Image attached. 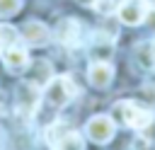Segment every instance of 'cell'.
I'll use <instances>...</instances> for the list:
<instances>
[{
    "mask_svg": "<svg viewBox=\"0 0 155 150\" xmlns=\"http://www.w3.org/2000/svg\"><path fill=\"white\" fill-rule=\"evenodd\" d=\"M39 99H41V94H39V85L36 82H22L19 85V90H17V109L22 111V114H34V109L39 106Z\"/></svg>",
    "mask_w": 155,
    "mask_h": 150,
    "instance_id": "obj_6",
    "label": "cell"
},
{
    "mask_svg": "<svg viewBox=\"0 0 155 150\" xmlns=\"http://www.w3.org/2000/svg\"><path fill=\"white\" fill-rule=\"evenodd\" d=\"M78 85L68 77V75H58V77H51L46 85H44V97L51 106H65L75 94H78Z\"/></svg>",
    "mask_w": 155,
    "mask_h": 150,
    "instance_id": "obj_1",
    "label": "cell"
},
{
    "mask_svg": "<svg viewBox=\"0 0 155 150\" xmlns=\"http://www.w3.org/2000/svg\"><path fill=\"white\" fill-rule=\"evenodd\" d=\"M150 51H153V56H155V39L150 41Z\"/></svg>",
    "mask_w": 155,
    "mask_h": 150,
    "instance_id": "obj_19",
    "label": "cell"
},
{
    "mask_svg": "<svg viewBox=\"0 0 155 150\" xmlns=\"http://www.w3.org/2000/svg\"><path fill=\"white\" fill-rule=\"evenodd\" d=\"M138 133H140V138H143L145 143L155 145V114H153V116L148 119V123H145V126H143V128H140Z\"/></svg>",
    "mask_w": 155,
    "mask_h": 150,
    "instance_id": "obj_14",
    "label": "cell"
},
{
    "mask_svg": "<svg viewBox=\"0 0 155 150\" xmlns=\"http://www.w3.org/2000/svg\"><path fill=\"white\" fill-rule=\"evenodd\" d=\"M22 7V0H0V15L2 17H10L15 12H19Z\"/></svg>",
    "mask_w": 155,
    "mask_h": 150,
    "instance_id": "obj_16",
    "label": "cell"
},
{
    "mask_svg": "<svg viewBox=\"0 0 155 150\" xmlns=\"http://www.w3.org/2000/svg\"><path fill=\"white\" fill-rule=\"evenodd\" d=\"M145 2L143 0H124L121 5H119V10H116V17L124 22V24H128V27H136V24H140L143 19H145Z\"/></svg>",
    "mask_w": 155,
    "mask_h": 150,
    "instance_id": "obj_7",
    "label": "cell"
},
{
    "mask_svg": "<svg viewBox=\"0 0 155 150\" xmlns=\"http://www.w3.org/2000/svg\"><path fill=\"white\" fill-rule=\"evenodd\" d=\"M138 60H140L145 68L155 65V56H153V51H150V44H140V46H138Z\"/></svg>",
    "mask_w": 155,
    "mask_h": 150,
    "instance_id": "obj_15",
    "label": "cell"
},
{
    "mask_svg": "<svg viewBox=\"0 0 155 150\" xmlns=\"http://www.w3.org/2000/svg\"><path fill=\"white\" fill-rule=\"evenodd\" d=\"M78 2H80L82 7H94V5L99 2V0H78Z\"/></svg>",
    "mask_w": 155,
    "mask_h": 150,
    "instance_id": "obj_17",
    "label": "cell"
},
{
    "mask_svg": "<svg viewBox=\"0 0 155 150\" xmlns=\"http://www.w3.org/2000/svg\"><path fill=\"white\" fill-rule=\"evenodd\" d=\"M19 36H22L29 46H46L48 39H51V31H48V27H46L44 22H39V19H29V22L22 24Z\"/></svg>",
    "mask_w": 155,
    "mask_h": 150,
    "instance_id": "obj_5",
    "label": "cell"
},
{
    "mask_svg": "<svg viewBox=\"0 0 155 150\" xmlns=\"http://www.w3.org/2000/svg\"><path fill=\"white\" fill-rule=\"evenodd\" d=\"M0 53H2V63H5V68H7L10 73H24V70H27V65H29V53H27L24 46L15 44V46H10V48H5V51H0Z\"/></svg>",
    "mask_w": 155,
    "mask_h": 150,
    "instance_id": "obj_8",
    "label": "cell"
},
{
    "mask_svg": "<svg viewBox=\"0 0 155 150\" xmlns=\"http://www.w3.org/2000/svg\"><path fill=\"white\" fill-rule=\"evenodd\" d=\"M143 2H145L148 7H155V0H143Z\"/></svg>",
    "mask_w": 155,
    "mask_h": 150,
    "instance_id": "obj_18",
    "label": "cell"
},
{
    "mask_svg": "<svg viewBox=\"0 0 155 150\" xmlns=\"http://www.w3.org/2000/svg\"><path fill=\"white\" fill-rule=\"evenodd\" d=\"M15 44H19V31L12 24H0V51L10 48Z\"/></svg>",
    "mask_w": 155,
    "mask_h": 150,
    "instance_id": "obj_11",
    "label": "cell"
},
{
    "mask_svg": "<svg viewBox=\"0 0 155 150\" xmlns=\"http://www.w3.org/2000/svg\"><path fill=\"white\" fill-rule=\"evenodd\" d=\"M85 133H87L90 140L104 145V143H109V140L114 138V133H116V123H114L111 116H107V114H97V116H92V119L85 123Z\"/></svg>",
    "mask_w": 155,
    "mask_h": 150,
    "instance_id": "obj_2",
    "label": "cell"
},
{
    "mask_svg": "<svg viewBox=\"0 0 155 150\" xmlns=\"http://www.w3.org/2000/svg\"><path fill=\"white\" fill-rule=\"evenodd\" d=\"M34 70H36V80H31V82L46 85V82L51 80V65H48V60H36V63H34Z\"/></svg>",
    "mask_w": 155,
    "mask_h": 150,
    "instance_id": "obj_13",
    "label": "cell"
},
{
    "mask_svg": "<svg viewBox=\"0 0 155 150\" xmlns=\"http://www.w3.org/2000/svg\"><path fill=\"white\" fill-rule=\"evenodd\" d=\"M68 131H70V128H68V123H65V121H53V123L46 128V143H48V145H53V143H56L58 138H63Z\"/></svg>",
    "mask_w": 155,
    "mask_h": 150,
    "instance_id": "obj_12",
    "label": "cell"
},
{
    "mask_svg": "<svg viewBox=\"0 0 155 150\" xmlns=\"http://www.w3.org/2000/svg\"><path fill=\"white\" fill-rule=\"evenodd\" d=\"M87 80H90V85L97 87V90L109 87L111 80H114V68H111V63H107V60H97V63H92L90 70H87Z\"/></svg>",
    "mask_w": 155,
    "mask_h": 150,
    "instance_id": "obj_9",
    "label": "cell"
},
{
    "mask_svg": "<svg viewBox=\"0 0 155 150\" xmlns=\"http://www.w3.org/2000/svg\"><path fill=\"white\" fill-rule=\"evenodd\" d=\"M116 109H119L124 123H126L128 128H136V131H140V128L148 123V119L153 116L143 104H138V102H133V99H124V102H119Z\"/></svg>",
    "mask_w": 155,
    "mask_h": 150,
    "instance_id": "obj_3",
    "label": "cell"
},
{
    "mask_svg": "<svg viewBox=\"0 0 155 150\" xmlns=\"http://www.w3.org/2000/svg\"><path fill=\"white\" fill-rule=\"evenodd\" d=\"M53 34H56L58 44L73 48V46H78L80 39H82V24H80L78 19H73V17H63V19L56 24V31H53Z\"/></svg>",
    "mask_w": 155,
    "mask_h": 150,
    "instance_id": "obj_4",
    "label": "cell"
},
{
    "mask_svg": "<svg viewBox=\"0 0 155 150\" xmlns=\"http://www.w3.org/2000/svg\"><path fill=\"white\" fill-rule=\"evenodd\" d=\"M51 150H85V143H82L80 133L68 131L63 138H58V140L51 145Z\"/></svg>",
    "mask_w": 155,
    "mask_h": 150,
    "instance_id": "obj_10",
    "label": "cell"
}]
</instances>
